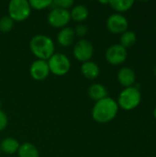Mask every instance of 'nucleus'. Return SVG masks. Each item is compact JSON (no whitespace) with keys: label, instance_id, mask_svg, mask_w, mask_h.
<instances>
[{"label":"nucleus","instance_id":"nucleus-16","mask_svg":"<svg viewBox=\"0 0 156 157\" xmlns=\"http://www.w3.org/2000/svg\"><path fill=\"white\" fill-rule=\"evenodd\" d=\"M89 16V11L85 5H76L70 11L71 19L76 22H82L86 20Z\"/></svg>","mask_w":156,"mask_h":157},{"label":"nucleus","instance_id":"nucleus-10","mask_svg":"<svg viewBox=\"0 0 156 157\" xmlns=\"http://www.w3.org/2000/svg\"><path fill=\"white\" fill-rule=\"evenodd\" d=\"M30 76L36 81H42L46 79L50 74V69L47 61L37 59L29 67Z\"/></svg>","mask_w":156,"mask_h":157},{"label":"nucleus","instance_id":"nucleus-2","mask_svg":"<svg viewBox=\"0 0 156 157\" xmlns=\"http://www.w3.org/2000/svg\"><path fill=\"white\" fill-rule=\"evenodd\" d=\"M31 52L39 59L48 61L55 52V45L53 40L47 35L38 34L32 37L29 41Z\"/></svg>","mask_w":156,"mask_h":157},{"label":"nucleus","instance_id":"nucleus-22","mask_svg":"<svg viewBox=\"0 0 156 157\" xmlns=\"http://www.w3.org/2000/svg\"><path fill=\"white\" fill-rule=\"evenodd\" d=\"M74 6V1L72 0H53L51 5V8L59 7L63 9H68Z\"/></svg>","mask_w":156,"mask_h":157},{"label":"nucleus","instance_id":"nucleus-6","mask_svg":"<svg viewBox=\"0 0 156 157\" xmlns=\"http://www.w3.org/2000/svg\"><path fill=\"white\" fill-rule=\"evenodd\" d=\"M74 58L82 63L90 61L94 53V47L90 40L86 39L79 40L74 46Z\"/></svg>","mask_w":156,"mask_h":157},{"label":"nucleus","instance_id":"nucleus-23","mask_svg":"<svg viewBox=\"0 0 156 157\" xmlns=\"http://www.w3.org/2000/svg\"><path fill=\"white\" fill-rule=\"evenodd\" d=\"M74 30V34L75 35H77V36H79V37L82 38V37H84V36L86 35L88 29H87V27L86 25L80 23V24L76 25V27H75V29Z\"/></svg>","mask_w":156,"mask_h":157},{"label":"nucleus","instance_id":"nucleus-3","mask_svg":"<svg viewBox=\"0 0 156 157\" xmlns=\"http://www.w3.org/2000/svg\"><path fill=\"white\" fill-rule=\"evenodd\" d=\"M142 101V94L135 86L124 88L119 95L118 106L124 110H132L136 109Z\"/></svg>","mask_w":156,"mask_h":157},{"label":"nucleus","instance_id":"nucleus-26","mask_svg":"<svg viewBox=\"0 0 156 157\" xmlns=\"http://www.w3.org/2000/svg\"><path fill=\"white\" fill-rule=\"evenodd\" d=\"M154 74L156 75V64L154 65Z\"/></svg>","mask_w":156,"mask_h":157},{"label":"nucleus","instance_id":"nucleus-5","mask_svg":"<svg viewBox=\"0 0 156 157\" xmlns=\"http://www.w3.org/2000/svg\"><path fill=\"white\" fill-rule=\"evenodd\" d=\"M50 73L57 76H63L68 74L71 68L69 58L63 53H54L48 61Z\"/></svg>","mask_w":156,"mask_h":157},{"label":"nucleus","instance_id":"nucleus-17","mask_svg":"<svg viewBox=\"0 0 156 157\" xmlns=\"http://www.w3.org/2000/svg\"><path fill=\"white\" fill-rule=\"evenodd\" d=\"M17 154L19 157H40L38 148L30 143H24L20 144Z\"/></svg>","mask_w":156,"mask_h":157},{"label":"nucleus","instance_id":"nucleus-9","mask_svg":"<svg viewBox=\"0 0 156 157\" xmlns=\"http://www.w3.org/2000/svg\"><path fill=\"white\" fill-rule=\"evenodd\" d=\"M128 56L127 49L122 47L120 44H114L110 46L106 52V60L112 65L122 64Z\"/></svg>","mask_w":156,"mask_h":157},{"label":"nucleus","instance_id":"nucleus-12","mask_svg":"<svg viewBox=\"0 0 156 157\" xmlns=\"http://www.w3.org/2000/svg\"><path fill=\"white\" fill-rule=\"evenodd\" d=\"M74 30L70 27L63 28L57 34V41L63 47H69L74 41Z\"/></svg>","mask_w":156,"mask_h":157},{"label":"nucleus","instance_id":"nucleus-27","mask_svg":"<svg viewBox=\"0 0 156 157\" xmlns=\"http://www.w3.org/2000/svg\"><path fill=\"white\" fill-rule=\"evenodd\" d=\"M0 155H1V150H0Z\"/></svg>","mask_w":156,"mask_h":157},{"label":"nucleus","instance_id":"nucleus-14","mask_svg":"<svg viewBox=\"0 0 156 157\" xmlns=\"http://www.w3.org/2000/svg\"><path fill=\"white\" fill-rule=\"evenodd\" d=\"M88 96L91 99L97 102L108 97V90L103 85L95 83L88 87Z\"/></svg>","mask_w":156,"mask_h":157},{"label":"nucleus","instance_id":"nucleus-20","mask_svg":"<svg viewBox=\"0 0 156 157\" xmlns=\"http://www.w3.org/2000/svg\"><path fill=\"white\" fill-rule=\"evenodd\" d=\"M14 22L9 16H3L0 18V31L4 33L11 31L14 27Z\"/></svg>","mask_w":156,"mask_h":157},{"label":"nucleus","instance_id":"nucleus-15","mask_svg":"<svg viewBox=\"0 0 156 157\" xmlns=\"http://www.w3.org/2000/svg\"><path fill=\"white\" fill-rule=\"evenodd\" d=\"M19 145L20 144L17 139H15L13 137H6L1 142L0 150H1V152L5 153L6 155H13L18 151Z\"/></svg>","mask_w":156,"mask_h":157},{"label":"nucleus","instance_id":"nucleus-19","mask_svg":"<svg viewBox=\"0 0 156 157\" xmlns=\"http://www.w3.org/2000/svg\"><path fill=\"white\" fill-rule=\"evenodd\" d=\"M108 4L114 10L121 13V12H126L130 10L133 6L134 1L133 0H113V1H109Z\"/></svg>","mask_w":156,"mask_h":157},{"label":"nucleus","instance_id":"nucleus-24","mask_svg":"<svg viewBox=\"0 0 156 157\" xmlns=\"http://www.w3.org/2000/svg\"><path fill=\"white\" fill-rule=\"evenodd\" d=\"M7 123H8V119L6 114L2 109H0V131L5 130L7 126Z\"/></svg>","mask_w":156,"mask_h":157},{"label":"nucleus","instance_id":"nucleus-4","mask_svg":"<svg viewBox=\"0 0 156 157\" xmlns=\"http://www.w3.org/2000/svg\"><path fill=\"white\" fill-rule=\"evenodd\" d=\"M31 13V7L27 0H11L8 4V16L17 22L26 20Z\"/></svg>","mask_w":156,"mask_h":157},{"label":"nucleus","instance_id":"nucleus-18","mask_svg":"<svg viewBox=\"0 0 156 157\" xmlns=\"http://www.w3.org/2000/svg\"><path fill=\"white\" fill-rule=\"evenodd\" d=\"M120 41V44L122 47H124L125 49L131 48V47H132L136 43L137 36H136L135 32H133L131 30H126L125 32H123L121 34Z\"/></svg>","mask_w":156,"mask_h":157},{"label":"nucleus","instance_id":"nucleus-8","mask_svg":"<svg viewBox=\"0 0 156 157\" xmlns=\"http://www.w3.org/2000/svg\"><path fill=\"white\" fill-rule=\"evenodd\" d=\"M107 28L108 31L114 34H122L129 28V21L120 13L110 15L107 19Z\"/></svg>","mask_w":156,"mask_h":157},{"label":"nucleus","instance_id":"nucleus-13","mask_svg":"<svg viewBox=\"0 0 156 157\" xmlns=\"http://www.w3.org/2000/svg\"><path fill=\"white\" fill-rule=\"evenodd\" d=\"M80 70H81L82 75L86 79H89V80H94V79L97 78L100 74L99 66L92 61L83 63Z\"/></svg>","mask_w":156,"mask_h":157},{"label":"nucleus","instance_id":"nucleus-21","mask_svg":"<svg viewBox=\"0 0 156 157\" xmlns=\"http://www.w3.org/2000/svg\"><path fill=\"white\" fill-rule=\"evenodd\" d=\"M52 0H30L29 1V6L31 9H36V10H42L44 8L50 7L51 5Z\"/></svg>","mask_w":156,"mask_h":157},{"label":"nucleus","instance_id":"nucleus-25","mask_svg":"<svg viewBox=\"0 0 156 157\" xmlns=\"http://www.w3.org/2000/svg\"><path fill=\"white\" fill-rule=\"evenodd\" d=\"M154 118H155L156 120V107L155 109H154Z\"/></svg>","mask_w":156,"mask_h":157},{"label":"nucleus","instance_id":"nucleus-7","mask_svg":"<svg viewBox=\"0 0 156 157\" xmlns=\"http://www.w3.org/2000/svg\"><path fill=\"white\" fill-rule=\"evenodd\" d=\"M47 19L49 24L53 28H64L71 20L70 11L59 7L51 8Z\"/></svg>","mask_w":156,"mask_h":157},{"label":"nucleus","instance_id":"nucleus-11","mask_svg":"<svg viewBox=\"0 0 156 157\" xmlns=\"http://www.w3.org/2000/svg\"><path fill=\"white\" fill-rule=\"evenodd\" d=\"M118 81L125 88L133 86V85L136 81L135 72L130 67L120 68L118 72Z\"/></svg>","mask_w":156,"mask_h":157},{"label":"nucleus","instance_id":"nucleus-1","mask_svg":"<svg viewBox=\"0 0 156 157\" xmlns=\"http://www.w3.org/2000/svg\"><path fill=\"white\" fill-rule=\"evenodd\" d=\"M119 111L117 101L107 97L96 102L92 109V117L98 123H108L113 121Z\"/></svg>","mask_w":156,"mask_h":157}]
</instances>
